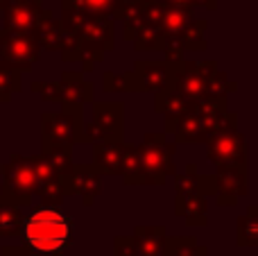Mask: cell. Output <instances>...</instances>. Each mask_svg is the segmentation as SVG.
<instances>
[{
	"label": "cell",
	"mask_w": 258,
	"mask_h": 256,
	"mask_svg": "<svg viewBox=\"0 0 258 256\" xmlns=\"http://www.w3.org/2000/svg\"><path fill=\"white\" fill-rule=\"evenodd\" d=\"M43 7L45 5L41 0H3L0 23L5 30H18L30 34Z\"/></svg>",
	"instance_id": "14"
},
{
	"label": "cell",
	"mask_w": 258,
	"mask_h": 256,
	"mask_svg": "<svg viewBox=\"0 0 258 256\" xmlns=\"http://www.w3.org/2000/svg\"><path fill=\"white\" fill-rule=\"evenodd\" d=\"M215 179V202L220 207H233L238 200L245 198L249 186V177H247V166H220L218 172L213 175Z\"/></svg>",
	"instance_id": "13"
},
{
	"label": "cell",
	"mask_w": 258,
	"mask_h": 256,
	"mask_svg": "<svg viewBox=\"0 0 258 256\" xmlns=\"http://www.w3.org/2000/svg\"><path fill=\"white\" fill-rule=\"evenodd\" d=\"M0 256H32L25 245H3L0 247Z\"/></svg>",
	"instance_id": "36"
},
{
	"label": "cell",
	"mask_w": 258,
	"mask_h": 256,
	"mask_svg": "<svg viewBox=\"0 0 258 256\" xmlns=\"http://www.w3.org/2000/svg\"><path fill=\"white\" fill-rule=\"evenodd\" d=\"M41 57V45L27 32L0 27V66L12 71L30 73Z\"/></svg>",
	"instance_id": "9"
},
{
	"label": "cell",
	"mask_w": 258,
	"mask_h": 256,
	"mask_svg": "<svg viewBox=\"0 0 258 256\" xmlns=\"http://www.w3.org/2000/svg\"><path fill=\"white\" fill-rule=\"evenodd\" d=\"M138 148V161H141L145 186H163L168 175H174V150L177 145L168 143L165 132H147Z\"/></svg>",
	"instance_id": "6"
},
{
	"label": "cell",
	"mask_w": 258,
	"mask_h": 256,
	"mask_svg": "<svg viewBox=\"0 0 258 256\" xmlns=\"http://www.w3.org/2000/svg\"><path fill=\"white\" fill-rule=\"evenodd\" d=\"M57 84L61 91V102L82 104V107L95 102V86L86 80L82 71H63Z\"/></svg>",
	"instance_id": "17"
},
{
	"label": "cell",
	"mask_w": 258,
	"mask_h": 256,
	"mask_svg": "<svg viewBox=\"0 0 258 256\" xmlns=\"http://www.w3.org/2000/svg\"><path fill=\"white\" fill-rule=\"evenodd\" d=\"M61 111L41 113V141L61 145H82L84 130V107L82 104H59Z\"/></svg>",
	"instance_id": "8"
},
{
	"label": "cell",
	"mask_w": 258,
	"mask_h": 256,
	"mask_svg": "<svg viewBox=\"0 0 258 256\" xmlns=\"http://www.w3.org/2000/svg\"><path fill=\"white\" fill-rule=\"evenodd\" d=\"M23 225V209L9 204L0 195V238H14L21 234Z\"/></svg>",
	"instance_id": "29"
},
{
	"label": "cell",
	"mask_w": 258,
	"mask_h": 256,
	"mask_svg": "<svg viewBox=\"0 0 258 256\" xmlns=\"http://www.w3.org/2000/svg\"><path fill=\"white\" fill-rule=\"evenodd\" d=\"M188 104L190 102L168 84H165L163 89L154 91V111L163 116V125H168V122H172L177 116H181L188 109Z\"/></svg>",
	"instance_id": "23"
},
{
	"label": "cell",
	"mask_w": 258,
	"mask_h": 256,
	"mask_svg": "<svg viewBox=\"0 0 258 256\" xmlns=\"http://www.w3.org/2000/svg\"><path fill=\"white\" fill-rule=\"evenodd\" d=\"M120 177L125 186H145L138 161V148L132 143H122V163H120Z\"/></svg>",
	"instance_id": "27"
},
{
	"label": "cell",
	"mask_w": 258,
	"mask_h": 256,
	"mask_svg": "<svg viewBox=\"0 0 258 256\" xmlns=\"http://www.w3.org/2000/svg\"><path fill=\"white\" fill-rule=\"evenodd\" d=\"M21 240L30 254L36 256H61L73 245L75 225L73 218L61 213L57 207H36L23 218Z\"/></svg>",
	"instance_id": "3"
},
{
	"label": "cell",
	"mask_w": 258,
	"mask_h": 256,
	"mask_svg": "<svg viewBox=\"0 0 258 256\" xmlns=\"http://www.w3.org/2000/svg\"><path fill=\"white\" fill-rule=\"evenodd\" d=\"M206 195L202 193H174V216L186 220L190 227L209 225V211H206Z\"/></svg>",
	"instance_id": "18"
},
{
	"label": "cell",
	"mask_w": 258,
	"mask_h": 256,
	"mask_svg": "<svg viewBox=\"0 0 258 256\" xmlns=\"http://www.w3.org/2000/svg\"><path fill=\"white\" fill-rule=\"evenodd\" d=\"M30 89L41 95V100L52 104H61V91H59L57 82H32Z\"/></svg>",
	"instance_id": "34"
},
{
	"label": "cell",
	"mask_w": 258,
	"mask_h": 256,
	"mask_svg": "<svg viewBox=\"0 0 258 256\" xmlns=\"http://www.w3.org/2000/svg\"><path fill=\"white\" fill-rule=\"evenodd\" d=\"M120 0H61V9H80L98 16H116Z\"/></svg>",
	"instance_id": "30"
},
{
	"label": "cell",
	"mask_w": 258,
	"mask_h": 256,
	"mask_svg": "<svg viewBox=\"0 0 258 256\" xmlns=\"http://www.w3.org/2000/svg\"><path fill=\"white\" fill-rule=\"evenodd\" d=\"M168 231L163 225H136L134 227V249L136 256H163Z\"/></svg>",
	"instance_id": "20"
},
{
	"label": "cell",
	"mask_w": 258,
	"mask_h": 256,
	"mask_svg": "<svg viewBox=\"0 0 258 256\" xmlns=\"http://www.w3.org/2000/svg\"><path fill=\"white\" fill-rule=\"evenodd\" d=\"M174 193H202V172L195 163H188L186 172H174Z\"/></svg>",
	"instance_id": "32"
},
{
	"label": "cell",
	"mask_w": 258,
	"mask_h": 256,
	"mask_svg": "<svg viewBox=\"0 0 258 256\" xmlns=\"http://www.w3.org/2000/svg\"><path fill=\"white\" fill-rule=\"evenodd\" d=\"M206 245H200L195 236H168L163 256H206Z\"/></svg>",
	"instance_id": "28"
},
{
	"label": "cell",
	"mask_w": 258,
	"mask_h": 256,
	"mask_svg": "<svg viewBox=\"0 0 258 256\" xmlns=\"http://www.w3.org/2000/svg\"><path fill=\"white\" fill-rule=\"evenodd\" d=\"M63 193L66 198L77 195L84 207H93L102 193V175L95 170L93 163H73L71 172L63 177Z\"/></svg>",
	"instance_id": "12"
},
{
	"label": "cell",
	"mask_w": 258,
	"mask_h": 256,
	"mask_svg": "<svg viewBox=\"0 0 258 256\" xmlns=\"http://www.w3.org/2000/svg\"><path fill=\"white\" fill-rule=\"evenodd\" d=\"M122 143L125 141H107L93 145V166L102 177H120Z\"/></svg>",
	"instance_id": "21"
},
{
	"label": "cell",
	"mask_w": 258,
	"mask_h": 256,
	"mask_svg": "<svg viewBox=\"0 0 258 256\" xmlns=\"http://www.w3.org/2000/svg\"><path fill=\"white\" fill-rule=\"evenodd\" d=\"M21 86H23L21 73L12 71V68L0 66V104L12 102L14 93H18V91H21Z\"/></svg>",
	"instance_id": "33"
},
{
	"label": "cell",
	"mask_w": 258,
	"mask_h": 256,
	"mask_svg": "<svg viewBox=\"0 0 258 256\" xmlns=\"http://www.w3.org/2000/svg\"><path fill=\"white\" fill-rule=\"evenodd\" d=\"M227 100H197L190 102L188 109L177 116L172 122H168L165 134H172L177 143H195L204 145L209 136L218 130L224 111H227Z\"/></svg>",
	"instance_id": "4"
},
{
	"label": "cell",
	"mask_w": 258,
	"mask_h": 256,
	"mask_svg": "<svg viewBox=\"0 0 258 256\" xmlns=\"http://www.w3.org/2000/svg\"><path fill=\"white\" fill-rule=\"evenodd\" d=\"M258 209L254 204L247 207L245 216L236 222V245L238 247H256L258 245Z\"/></svg>",
	"instance_id": "24"
},
{
	"label": "cell",
	"mask_w": 258,
	"mask_h": 256,
	"mask_svg": "<svg viewBox=\"0 0 258 256\" xmlns=\"http://www.w3.org/2000/svg\"><path fill=\"white\" fill-rule=\"evenodd\" d=\"M192 7H170V5L161 3V14H159V27L163 34H172L186 27L192 21Z\"/></svg>",
	"instance_id": "26"
},
{
	"label": "cell",
	"mask_w": 258,
	"mask_h": 256,
	"mask_svg": "<svg viewBox=\"0 0 258 256\" xmlns=\"http://www.w3.org/2000/svg\"><path fill=\"white\" fill-rule=\"evenodd\" d=\"M0 175H3L0 195L14 207H30L34 200V170L30 157L12 152L7 161L0 166Z\"/></svg>",
	"instance_id": "7"
},
{
	"label": "cell",
	"mask_w": 258,
	"mask_h": 256,
	"mask_svg": "<svg viewBox=\"0 0 258 256\" xmlns=\"http://www.w3.org/2000/svg\"><path fill=\"white\" fill-rule=\"evenodd\" d=\"M163 5H170V7H192V0H159Z\"/></svg>",
	"instance_id": "38"
},
{
	"label": "cell",
	"mask_w": 258,
	"mask_h": 256,
	"mask_svg": "<svg viewBox=\"0 0 258 256\" xmlns=\"http://www.w3.org/2000/svg\"><path fill=\"white\" fill-rule=\"evenodd\" d=\"M0 12H3V0H0Z\"/></svg>",
	"instance_id": "39"
},
{
	"label": "cell",
	"mask_w": 258,
	"mask_h": 256,
	"mask_svg": "<svg viewBox=\"0 0 258 256\" xmlns=\"http://www.w3.org/2000/svg\"><path fill=\"white\" fill-rule=\"evenodd\" d=\"M61 30L80 43L82 73H91L95 63L104 61L109 52L116 50V18L86 14L80 9H61Z\"/></svg>",
	"instance_id": "2"
},
{
	"label": "cell",
	"mask_w": 258,
	"mask_h": 256,
	"mask_svg": "<svg viewBox=\"0 0 258 256\" xmlns=\"http://www.w3.org/2000/svg\"><path fill=\"white\" fill-rule=\"evenodd\" d=\"M206 159L215 168L220 166H247V139L238 130V116L233 111H224L218 130L206 141Z\"/></svg>",
	"instance_id": "5"
},
{
	"label": "cell",
	"mask_w": 258,
	"mask_h": 256,
	"mask_svg": "<svg viewBox=\"0 0 258 256\" xmlns=\"http://www.w3.org/2000/svg\"><path fill=\"white\" fill-rule=\"evenodd\" d=\"M168 86L181 93L188 102L227 100L238 89L236 82L218 68L215 59H172L168 61Z\"/></svg>",
	"instance_id": "1"
},
{
	"label": "cell",
	"mask_w": 258,
	"mask_h": 256,
	"mask_svg": "<svg viewBox=\"0 0 258 256\" xmlns=\"http://www.w3.org/2000/svg\"><path fill=\"white\" fill-rule=\"evenodd\" d=\"M136 93H154L168 82V61L165 59H136L134 61Z\"/></svg>",
	"instance_id": "16"
},
{
	"label": "cell",
	"mask_w": 258,
	"mask_h": 256,
	"mask_svg": "<svg viewBox=\"0 0 258 256\" xmlns=\"http://www.w3.org/2000/svg\"><path fill=\"white\" fill-rule=\"evenodd\" d=\"M209 23L202 18H192L186 27L172 34H163V43H161V54L165 61L172 59H181L186 52H204L209 48V41L204 39Z\"/></svg>",
	"instance_id": "10"
},
{
	"label": "cell",
	"mask_w": 258,
	"mask_h": 256,
	"mask_svg": "<svg viewBox=\"0 0 258 256\" xmlns=\"http://www.w3.org/2000/svg\"><path fill=\"white\" fill-rule=\"evenodd\" d=\"M102 89L104 93H136V80L134 73H113L107 71L102 75Z\"/></svg>",
	"instance_id": "31"
},
{
	"label": "cell",
	"mask_w": 258,
	"mask_h": 256,
	"mask_svg": "<svg viewBox=\"0 0 258 256\" xmlns=\"http://www.w3.org/2000/svg\"><path fill=\"white\" fill-rule=\"evenodd\" d=\"M93 125L107 141H125V104L122 102H91Z\"/></svg>",
	"instance_id": "15"
},
{
	"label": "cell",
	"mask_w": 258,
	"mask_h": 256,
	"mask_svg": "<svg viewBox=\"0 0 258 256\" xmlns=\"http://www.w3.org/2000/svg\"><path fill=\"white\" fill-rule=\"evenodd\" d=\"M30 34L36 39L41 50H48V52H59V48H61V43H63L61 23L54 18L52 9H48V7H43V12L39 14V18H36Z\"/></svg>",
	"instance_id": "19"
},
{
	"label": "cell",
	"mask_w": 258,
	"mask_h": 256,
	"mask_svg": "<svg viewBox=\"0 0 258 256\" xmlns=\"http://www.w3.org/2000/svg\"><path fill=\"white\" fill-rule=\"evenodd\" d=\"M41 154L50 161V166L59 172L61 177H66L73 168V148L71 145H61V143H48L41 141Z\"/></svg>",
	"instance_id": "25"
},
{
	"label": "cell",
	"mask_w": 258,
	"mask_h": 256,
	"mask_svg": "<svg viewBox=\"0 0 258 256\" xmlns=\"http://www.w3.org/2000/svg\"><path fill=\"white\" fill-rule=\"evenodd\" d=\"M116 21H122V39L132 43L136 34L147 25L145 21V0H120Z\"/></svg>",
	"instance_id": "22"
},
{
	"label": "cell",
	"mask_w": 258,
	"mask_h": 256,
	"mask_svg": "<svg viewBox=\"0 0 258 256\" xmlns=\"http://www.w3.org/2000/svg\"><path fill=\"white\" fill-rule=\"evenodd\" d=\"M32 170H34V198L41 200V207H61L66 200L63 193V177L50 166L43 154H30Z\"/></svg>",
	"instance_id": "11"
},
{
	"label": "cell",
	"mask_w": 258,
	"mask_h": 256,
	"mask_svg": "<svg viewBox=\"0 0 258 256\" xmlns=\"http://www.w3.org/2000/svg\"><path fill=\"white\" fill-rule=\"evenodd\" d=\"M200 5V7H206L209 12H215L218 9V0H192V7Z\"/></svg>",
	"instance_id": "37"
},
{
	"label": "cell",
	"mask_w": 258,
	"mask_h": 256,
	"mask_svg": "<svg viewBox=\"0 0 258 256\" xmlns=\"http://www.w3.org/2000/svg\"><path fill=\"white\" fill-rule=\"evenodd\" d=\"M113 256H136L132 236H116V240H113Z\"/></svg>",
	"instance_id": "35"
}]
</instances>
